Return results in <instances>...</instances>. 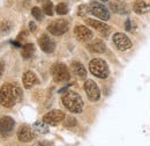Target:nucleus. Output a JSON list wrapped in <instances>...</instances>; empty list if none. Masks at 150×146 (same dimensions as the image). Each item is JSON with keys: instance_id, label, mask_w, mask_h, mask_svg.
I'll use <instances>...</instances> for the list:
<instances>
[{"instance_id": "f257e3e1", "label": "nucleus", "mask_w": 150, "mask_h": 146, "mask_svg": "<svg viewBox=\"0 0 150 146\" xmlns=\"http://www.w3.org/2000/svg\"><path fill=\"white\" fill-rule=\"evenodd\" d=\"M22 99V91L18 85L5 84L0 88V104L5 108H12Z\"/></svg>"}, {"instance_id": "f03ea898", "label": "nucleus", "mask_w": 150, "mask_h": 146, "mask_svg": "<svg viewBox=\"0 0 150 146\" xmlns=\"http://www.w3.org/2000/svg\"><path fill=\"white\" fill-rule=\"evenodd\" d=\"M61 101H62V104L65 106V108L68 110V111H71V112L79 114V112H81L82 109H83V100L75 92H72V91L66 92L62 95Z\"/></svg>"}, {"instance_id": "7ed1b4c3", "label": "nucleus", "mask_w": 150, "mask_h": 146, "mask_svg": "<svg viewBox=\"0 0 150 146\" xmlns=\"http://www.w3.org/2000/svg\"><path fill=\"white\" fill-rule=\"evenodd\" d=\"M89 70L95 77L100 79H106L110 74L108 64L100 58H95L89 63Z\"/></svg>"}, {"instance_id": "20e7f679", "label": "nucleus", "mask_w": 150, "mask_h": 146, "mask_svg": "<svg viewBox=\"0 0 150 146\" xmlns=\"http://www.w3.org/2000/svg\"><path fill=\"white\" fill-rule=\"evenodd\" d=\"M51 74L56 82H65V81H68L71 78L68 67L62 63L53 64L51 67Z\"/></svg>"}, {"instance_id": "39448f33", "label": "nucleus", "mask_w": 150, "mask_h": 146, "mask_svg": "<svg viewBox=\"0 0 150 146\" xmlns=\"http://www.w3.org/2000/svg\"><path fill=\"white\" fill-rule=\"evenodd\" d=\"M69 28V23L67 20L65 19H59L52 21L49 26H47V30L50 31V34L54 35V36H61L65 33H67Z\"/></svg>"}, {"instance_id": "423d86ee", "label": "nucleus", "mask_w": 150, "mask_h": 146, "mask_svg": "<svg viewBox=\"0 0 150 146\" xmlns=\"http://www.w3.org/2000/svg\"><path fill=\"white\" fill-rule=\"evenodd\" d=\"M89 12L96 16V18L100 19V20H104V21H108L110 19V12L108 11V8L102 5L100 2H90L89 4Z\"/></svg>"}, {"instance_id": "0eeeda50", "label": "nucleus", "mask_w": 150, "mask_h": 146, "mask_svg": "<svg viewBox=\"0 0 150 146\" xmlns=\"http://www.w3.org/2000/svg\"><path fill=\"white\" fill-rule=\"evenodd\" d=\"M65 118H66V116L61 110H51L44 115L43 122H45L47 125H58Z\"/></svg>"}, {"instance_id": "6e6552de", "label": "nucleus", "mask_w": 150, "mask_h": 146, "mask_svg": "<svg viewBox=\"0 0 150 146\" xmlns=\"http://www.w3.org/2000/svg\"><path fill=\"white\" fill-rule=\"evenodd\" d=\"M84 91L87 93V96L90 101L96 102L100 99V91L97 86V84L95 82L94 80H86L84 82Z\"/></svg>"}, {"instance_id": "1a4fd4ad", "label": "nucleus", "mask_w": 150, "mask_h": 146, "mask_svg": "<svg viewBox=\"0 0 150 146\" xmlns=\"http://www.w3.org/2000/svg\"><path fill=\"white\" fill-rule=\"evenodd\" d=\"M113 43L120 51H126L132 48L131 39L122 33H117L113 35Z\"/></svg>"}, {"instance_id": "9d476101", "label": "nucleus", "mask_w": 150, "mask_h": 146, "mask_svg": "<svg viewBox=\"0 0 150 146\" xmlns=\"http://www.w3.org/2000/svg\"><path fill=\"white\" fill-rule=\"evenodd\" d=\"M86 23L88 26L93 27L94 29H96L102 36H105V37L109 36V34L111 31V28L106 23H104L102 21H97V20H94V19H87L86 20Z\"/></svg>"}, {"instance_id": "9b49d317", "label": "nucleus", "mask_w": 150, "mask_h": 146, "mask_svg": "<svg viewBox=\"0 0 150 146\" xmlns=\"http://www.w3.org/2000/svg\"><path fill=\"white\" fill-rule=\"evenodd\" d=\"M18 138L21 143H29L35 138L34 130L28 125H22L18 130Z\"/></svg>"}, {"instance_id": "f8f14e48", "label": "nucleus", "mask_w": 150, "mask_h": 146, "mask_svg": "<svg viewBox=\"0 0 150 146\" xmlns=\"http://www.w3.org/2000/svg\"><path fill=\"white\" fill-rule=\"evenodd\" d=\"M38 44H39L40 49H42L44 52H46V54H51V52H53L54 49H56V43L53 42V39H51L50 36L46 35V34H44V35H42V36L39 37Z\"/></svg>"}, {"instance_id": "ddd939ff", "label": "nucleus", "mask_w": 150, "mask_h": 146, "mask_svg": "<svg viewBox=\"0 0 150 146\" xmlns=\"http://www.w3.org/2000/svg\"><path fill=\"white\" fill-rule=\"evenodd\" d=\"M14 120L9 116H4L0 118V135H9L14 128Z\"/></svg>"}, {"instance_id": "4468645a", "label": "nucleus", "mask_w": 150, "mask_h": 146, "mask_svg": "<svg viewBox=\"0 0 150 146\" xmlns=\"http://www.w3.org/2000/svg\"><path fill=\"white\" fill-rule=\"evenodd\" d=\"M74 34L80 41H90L94 36L93 31L86 26H76L74 29Z\"/></svg>"}, {"instance_id": "2eb2a0df", "label": "nucleus", "mask_w": 150, "mask_h": 146, "mask_svg": "<svg viewBox=\"0 0 150 146\" xmlns=\"http://www.w3.org/2000/svg\"><path fill=\"white\" fill-rule=\"evenodd\" d=\"M22 81H23V86H24L25 89L33 88L35 85H37L38 82H39L37 75L33 72V71H27V72L24 73Z\"/></svg>"}, {"instance_id": "dca6fc26", "label": "nucleus", "mask_w": 150, "mask_h": 146, "mask_svg": "<svg viewBox=\"0 0 150 146\" xmlns=\"http://www.w3.org/2000/svg\"><path fill=\"white\" fill-rule=\"evenodd\" d=\"M87 48L90 52L94 54H104L106 51V45L102 39H94L87 44Z\"/></svg>"}, {"instance_id": "f3484780", "label": "nucleus", "mask_w": 150, "mask_h": 146, "mask_svg": "<svg viewBox=\"0 0 150 146\" xmlns=\"http://www.w3.org/2000/svg\"><path fill=\"white\" fill-rule=\"evenodd\" d=\"M71 69H72V72L74 73L75 77H77L79 79L84 80L87 78V70L80 62H73L71 65Z\"/></svg>"}, {"instance_id": "a211bd4d", "label": "nucleus", "mask_w": 150, "mask_h": 146, "mask_svg": "<svg viewBox=\"0 0 150 146\" xmlns=\"http://www.w3.org/2000/svg\"><path fill=\"white\" fill-rule=\"evenodd\" d=\"M133 9L136 14L143 15V14H147L150 12V5L143 0H136L133 5Z\"/></svg>"}, {"instance_id": "6ab92c4d", "label": "nucleus", "mask_w": 150, "mask_h": 146, "mask_svg": "<svg viewBox=\"0 0 150 146\" xmlns=\"http://www.w3.org/2000/svg\"><path fill=\"white\" fill-rule=\"evenodd\" d=\"M110 7H111V9H112L113 12L119 13V14H127V13H129L128 12V7L125 4H122L121 1H113V2L110 4Z\"/></svg>"}, {"instance_id": "aec40b11", "label": "nucleus", "mask_w": 150, "mask_h": 146, "mask_svg": "<svg viewBox=\"0 0 150 146\" xmlns=\"http://www.w3.org/2000/svg\"><path fill=\"white\" fill-rule=\"evenodd\" d=\"M34 52H35V45L33 43H27L22 47L21 55L24 59H30L34 55Z\"/></svg>"}, {"instance_id": "412c9836", "label": "nucleus", "mask_w": 150, "mask_h": 146, "mask_svg": "<svg viewBox=\"0 0 150 146\" xmlns=\"http://www.w3.org/2000/svg\"><path fill=\"white\" fill-rule=\"evenodd\" d=\"M12 30V23L9 21H1L0 22V35L6 36Z\"/></svg>"}, {"instance_id": "4be33fe9", "label": "nucleus", "mask_w": 150, "mask_h": 146, "mask_svg": "<svg viewBox=\"0 0 150 146\" xmlns=\"http://www.w3.org/2000/svg\"><path fill=\"white\" fill-rule=\"evenodd\" d=\"M43 12L46 15H49V16H52L53 15V4L50 0H46L43 4Z\"/></svg>"}, {"instance_id": "5701e85b", "label": "nucleus", "mask_w": 150, "mask_h": 146, "mask_svg": "<svg viewBox=\"0 0 150 146\" xmlns=\"http://www.w3.org/2000/svg\"><path fill=\"white\" fill-rule=\"evenodd\" d=\"M34 129L39 132V133H47L49 132V128H47V124L45 123V122H36L35 124H34Z\"/></svg>"}, {"instance_id": "b1692460", "label": "nucleus", "mask_w": 150, "mask_h": 146, "mask_svg": "<svg viewBox=\"0 0 150 146\" xmlns=\"http://www.w3.org/2000/svg\"><path fill=\"white\" fill-rule=\"evenodd\" d=\"M56 12L59 15H66L68 13V6L65 2H59L56 7Z\"/></svg>"}, {"instance_id": "393cba45", "label": "nucleus", "mask_w": 150, "mask_h": 146, "mask_svg": "<svg viewBox=\"0 0 150 146\" xmlns=\"http://www.w3.org/2000/svg\"><path fill=\"white\" fill-rule=\"evenodd\" d=\"M89 12V5H81L79 8H77V15L79 16H84L87 15Z\"/></svg>"}, {"instance_id": "a878e982", "label": "nucleus", "mask_w": 150, "mask_h": 146, "mask_svg": "<svg viewBox=\"0 0 150 146\" xmlns=\"http://www.w3.org/2000/svg\"><path fill=\"white\" fill-rule=\"evenodd\" d=\"M31 14H33V16L36 19L37 21L43 20V12H42L40 8H38V7H34V8L31 9Z\"/></svg>"}, {"instance_id": "bb28decb", "label": "nucleus", "mask_w": 150, "mask_h": 146, "mask_svg": "<svg viewBox=\"0 0 150 146\" xmlns=\"http://www.w3.org/2000/svg\"><path fill=\"white\" fill-rule=\"evenodd\" d=\"M75 124H76V120H75L74 117H68V118H66V121H65V125L68 127V128L74 127Z\"/></svg>"}, {"instance_id": "cd10ccee", "label": "nucleus", "mask_w": 150, "mask_h": 146, "mask_svg": "<svg viewBox=\"0 0 150 146\" xmlns=\"http://www.w3.org/2000/svg\"><path fill=\"white\" fill-rule=\"evenodd\" d=\"M29 29H30V31H31V33H35V31H36L37 27H36L35 22H33V21H31V22L29 23Z\"/></svg>"}, {"instance_id": "c85d7f7f", "label": "nucleus", "mask_w": 150, "mask_h": 146, "mask_svg": "<svg viewBox=\"0 0 150 146\" xmlns=\"http://www.w3.org/2000/svg\"><path fill=\"white\" fill-rule=\"evenodd\" d=\"M4 70H5V63H4V62H0V79H1V77H2Z\"/></svg>"}, {"instance_id": "c756f323", "label": "nucleus", "mask_w": 150, "mask_h": 146, "mask_svg": "<svg viewBox=\"0 0 150 146\" xmlns=\"http://www.w3.org/2000/svg\"><path fill=\"white\" fill-rule=\"evenodd\" d=\"M125 28H126L127 31H132L131 30V20H127V21H126V23H125Z\"/></svg>"}, {"instance_id": "7c9ffc66", "label": "nucleus", "mask_w": 150, "mask_h": 146, "mask_svg": "<svg viewBox=\"0 0 150 146\" xmlns=\"http://www.w3.org/2000/svg\"><path fill=\"white\" fill-rule=\"evenodd\" d=\"M24 37H27V31H22L19 36H18V41H19V42L20 41H22Z\"/></svg>"}, {"instance_id": "2f4dec72", "label": "nucleus", "mask_w": 150, "mask_h": 146, "mask_svg": "<svg viewBox=\"0 0 150 146\" xmlns=\"http://www.w3.org/2000/svg\"><path fill=\"white\" fill-rule=\"evenodd\" d=\"M38 145H52V143H45V142H43V143H38Z\"/></svg>"}, {"instance_id": "473e14b6", "label": "nucleus", "mask_w": 150, "mask_h": 146, "mask_svg": "<svg viewBox=\"0 0 150 146\" xmlns=\"http://www.w3.org/2000/svg\"><path fill=\"white\" fill-rule=\"evenodd\" d=\"M98 1H108V0H98Z\"/></svg>"}, {"instance_id": "72a5a7b5", "label": "nucleus", "mask_w": 150, "mask_h": 146, "mask_svg": "<svg viewBox=\"0 0 150 146\" xmlns=\"http://www.w3.org/2000/svg\"><path fill=\"white\" fill-rule=\"evenodd\" d=\"M114 1H121V0H114Z\"/></svg>"}, {"instance_id": "f704fd0d", "label": "nucleus", "mask_w": 150, "mask_h": 146, "mask_svg": "<svg viewBox=\"0 0 150 146\" xmlns=\"http://www.w3.org/2000/svg\"><path fill=\"white\" fill-rule=\"evenodd\" d=\"M37 1H44V0H37Z\"/></svg>"}]
</instances>
